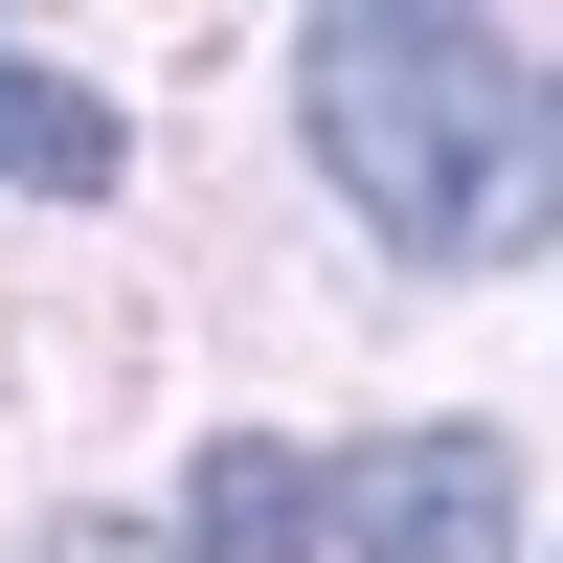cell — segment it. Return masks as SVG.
<instances>
[{
  "label": "cell",
  "mask_w": 563,
  "mask_h": 563,
  "mask_svg": "<svg viewBox=\"0 0 563 563\" xmlns=\"http://www.w3.org/2000/svg\"><path fill=\"white\" fill-rule=\"evenodd\" d=\"M0 180H23V203H90V180H113V113H90L68 68H23V45H0Z\"/></svg>",
  "instance_id": "cell-3"
},
{
  "label": "cell",
  "mask_w": 563,
  "mask_h": 563,
  "mask_svg": "<svg viewBox=\"0 0 563 563\" xmlns=\"http://www.w3.org/2000/svg\"><path fill=\"white\" fill-rule=\"evenodd\" d=\"M45 563H135V541H45Z\"/></svg>",
  "instance_id": "cell-5"
},
{
  "label": "cell",
  "mask_w": 563,
  "mask_h": 563,
  "mask_svg": "<svg viewBox=\"0 0 563 563\" xmlns=\"http://www.w3.org/2000/svg\"><path fill=\"white\" fill-rule=\"evenodd\" d=\"M316 541H361V563H496V541H519V451H496V429L316 451Z\"/></svg>",
  "instance_id": "cell-2"
},
{
  "label": "cell",
  "mask_w": 563,
  "mask_h": 563,
  "mask_svg": "<svg viewBox=\"0 0 563 563\" xmlns=\"http://www.w3.org/2000/svg\"><path fill=\"white\" fill-rule=\"evenodd\" d=\"M294 113H316V158H339V203L384 225V249H429V271L541 249V203H563L541 68L496 23H316L294 45Z\"/></svg>",
  "instance_id": "cell-1"
},
{
  "label": "cell",
  "mask_w": 563,
  "mask_h": 563,
  "mask_svg": "<svg viewBox=\"0 0 563 563\" xmlns=\"http://www.w3.org/2000/svg\"><path fill=\"white\" fill-rule=\"evenodd\" d=\"M203 541H225V563H294V541H316V451L225 429V451H203Z\"/></svg>",
  "instance_id": "cell-4"
}]
</instances>
